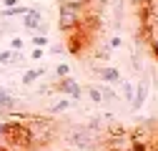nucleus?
I'll return each mask as SVG.
<instances>
[{
	"instance_id": "20",
	"label": "nucleus",
	"mask_w": 158,
	"mask_h": 151,
	"mask_svg": "<svg viewBox=\"0 0 158 151\" xmlns=\"http://www.w3.org/2000/svg\"><path fill=\"white\" fill-rule=\"evenodd\" d=\"M63 3H73V5H83V8H88L93 0H63Z\"/></svg>"
},
{
	"instance_id": "18",
	"label": "nucleus",
	"mask_w": 158,
	"mask_h": 151,
	"mask_svg": "<svg viewBox=\"0 0 158 151\" xmlns=\"http://www.w3.org/2000/svg\"><path fill=\"white\" fill-rule=\"evenodd\" d=\"M43 55H45V50H43V48H33V50H30V58H33V61H40Z\"/></svg>"
},
{
	"instance_id": "2",
	"label": "nucleus",
	"mask_w": 158,
	"mask_h": 151,
	"mask_svg": "<svg viewBox=\"0 0 158 151\" xmlns=\"http://www.w3.org/2000/svg\"><path fill=\"white\" fill-rule=\"evenodd\" d=\"M65 141L73 149H78V151H95L98 146H101L98 134H95L90 126H75V128H70L68 136H65Z\"/></svg>"
},
{
	"instance_id": "23",
	"label": "nucleus",
	"mask_w": 158,
	"mask_h": 151,
	"mask_svg": "<svg viewBox=\"0 0 158 151\" xmlns=\"http://www.w3.org/2000/svg\"><path fill=\"white\" fill-rule=\"evenodd\" d=\"M50 50H53V53H63V45H60V43H55V45H53Z\"/></svg>"
},
{
	"instance_id": "7",
	"label": "nucleus",
	"mask_w": 158,
	"mask_h": 151,
	"mask_svg": "<svg viewBox=\"0 0 158 151\" xmlns=\"http://www.w3.org/2000/svg\"><path fill=\"white\" fill-rule=\"evenodd\" d=\"M15 106H18L15 96H13L10 91H5V88H0V116H13V111H15Z\"/></svg>"
},
{
	"instance_id": "4",
	"label": "nucleus",
	"mask_w": 158,
	"mask_h": 151,
	"mask_svg": "<svg viewBox=\"0 0 158 151\" xmlns=\"http://www.w3.org/2000/svg\"><path fill=\"white\" fill-rule=\"evenodd\" d=\"M58 91H60L63 96H68L70 101H78V98L83 96V86L78 83L73 76H68V78H63L60 83H58Z\"/></svg>"
},
{
	"instance_id": "3",
	"label": "nucleus",
	"mask_w": 158,
	"mask_h": 151,
	"mask_svg": "<svg viewBox=\"0 0 158 151\" xmlns=\"http://www.w3.org/2000/svg\"><path fill=\"white\" fill-rule=\"evenodd\" d=\"M23 28L25 30H35V33H45L48 23L43 18V10L40 8H28V13L23 15Z\"/></svg>"
},
{
	"instance_id": "22",
	"label": "nucleus",
	"mask_w": 158,
	"mask_h": 151,
	"mask_svg": "<svg viewBox=\"0 0 158 151\" xmlns=\"http://www.w3.org/2000/svg\"><path fill=\"white\" fill-rule=\"evenodd\" d=\"M121 43H123V41H121V38H118V35H113V38H110V48H118Z\"/></svg>"
},
{
	"instance_id": "16",
	"label": "nucleus",
	"mask_w": 158,
	"mask_h": 151,
	"mask_svg": "<svg viewBox=\"0 0 158 151\" xmlns=\"http://www.w3.org/2000/svg\"><path fill=\"white\" fill-rule=\"evenodd\" d=\"M33 45H35V48H45V45H48V35H43V33L33 35Z\"/></svg>"
},
{
	"instance_id": "10",
	"label": "nucleus",
	"mask_w": 158,
	"mask_h": 151,
	"mask_svg": "<svg viewBox=\"0 0 158 151\" xmlns=\"http://www.w3.org/2000/svg\"><path fill=\"white\" fill-rule=\"evenodd\" d=\"M28 13V8L25 5H15V8H3V20H13V18H18V15H25Z\"/></svg>"
},
{
	"instance_id": "21",
	"label": "nucleus",
	"mask_w": 158,
	"mask_h": 151,
	"mask_svg": "<svg viewBox=\"0 0 158 151\" xmlns=\"http://www.w3.org/2000/svg\"><path fill=\"white\" fill-rule=\"evenodd\" d=\"M5 8H15V5H20V0H0Z\"/></svg>"
},
{
	"instance_id": "11",
	"label": "nucleus",
	"mask_w": 158,
	"mask_h": 151,
	"mask_svg": "<svg viewBox=\"0 0 158 151\" xmlns=\"http://www.w3.org/2000/svg\"><path fill=\"white\" fill-rule=\"evenodd\" d=\"M85 93H88V98H90L93 103H103V91L98 88V86H88Z\"/></svg>"
},
{
	"instance_id": "9",
	"label": "nucleus",
	"mask_w": 158,
	"mask_h": 151,
	"mask_svg": "<svg viewBox=\"0 0 158 151\" xmlns=\"http://www.w3.org/2000/svg\"><path fill=\"white\" fill-rule=\"evenodd\" d=\"M43 76H45V68H28L20 81H23V86H33L38 78H43Z\"/></svg>"
},
{
	"instance_id": "17",
	"label": "nucleus",
	"mask_w": 158,
	"mask_h": 151,
	"mask_svg": "<svg viewBox=\"0 0 158 151\" xmlns=\"http://www.w3.org/2000/svg\"><path fill=\"white\" fill-rule=\"evenodd\" d=\"M25 41H23V35H13V41H10V48L13 50H23Z\"/></svg>"
},
{
	"instance_id": "19",
	"label": "nucleus",
	"mask_w": 158,
	"mask_h": 151,
	"mask_svg": "<svg viewBox=\"0 0 158 151\" xmlns=\"http://www.w3.org/2000/svg\"><path fill=\"white\" fill-rule=\"evenodd\" d=\"M5 136H8V123H5V121H0V144L5 141Z\"/></svg>"
},
{
	"instance_id": "5",
	"label": "nucleus",
	"mask_w": 158,
	"mask_h": 151,
	"mask_svg": "<svg viewBox=\"0 0 158 151\" xmlns=\"http://www.w3.org/2000/svg\"><path fill=\"white\" fill-rule=\"evenodd\" d=\"M98 78H101L103 83H108V86L123 83V76H121V71H118V68H113V66H103V68H98Z\"/></svg>"
},
{
	"instance_id": "1",
	"label": "nucleus",
	"mask_w": 158,
	"mask_h": 151,
	"mask_svg": "<svg viewBox=\"0 0 158 151\" xmlns=\"http://www.w3.org/2000/svg\"><path fill=\"white\" fill-rule=\"evenodd\" d=\"M88 18V8L83 5H73V3H58V25H60V30L65 33H75L81 30L83 23Z\"/></svg>"
},
{
	"instance_id": "24",
	"label": "nucleus",
	"mask_w": 158,
	"mask_h": 151,
	"mask_svg": "<svg viewBox=\"0 0 158 151\" xmlns=\"http://www.w3.org/2000/svg\"><path fill=\"white\" fill-rule=\"evenodd\" d=\"M93 3H98V5L103 8V5H108V3H110V0H93Z\"/></svg>"
},
{
	"instance_id": "12",
	"label": "nucleus",
	"mask_w": 158,
	"mask_h": 151,
	"mask_svg": "<svg viewBox=\"0 0 158 151\" xmlns=\"http://www.w3.org/2000/svg\"><path fill=\"white\" fill-rule=\"evenodd\" d=\"M121 86H123V98H126V103L131 106V103H133V93H135V86H133V83H128V81H123Z\"/></svg>"
},
{
	"instance_id": "6",
	"label": "nucleus",
	"mask_w": 158,
	"mask_h": 151,
	"mask_svg": "<svg viewBox=\"0 0 158 151\" xmlns=\"http://www.w3.org/2000/svg\"><path fill=\"white\" fill-rule=\"evenodd\" d=\"M146 98H148V81L143 78V81H138V86H135L131 111H141V108H143V103H146Z\"/></svg>"
},
{
	"instance_id": "14",
	"label": "nucleus",
	"mask_w": 158,
	"mask_h": 151,
	"mask_svg": "<svg viewBox=\"0 0 158 151\" xmlns=\"http://www.w3.org/2000/svg\"><path fill=\"white\" fill-rule=\"evenodd\" d=\"M101 91H103V103H115V101H118V96H115V91H113L110 86H103Z\"/></svg>"
},
{
	"instance_id": "15",
	"label": "nucleus",
	"mask_w": 158,
	"mask_h": 151,
	"mask_svg": "<svg viewBox=\"0 0 158 151\" xmlns=\"http://www.w3.org/2000/svg\"><path fill=\"white\" fill-rule=\"evenodd\" d=\"M55 76H58L60 81L68 78V76H70V66H68V63H58V66H55Z\"/></svg>"
},
{
	"instance_id": "25",
	"label": "nucleus",
	"mask_w": 158,
	"mask_h": 151,
	"mask_svg": "<svg viewBox=\"0 0 158 151\" xmlns=\"http://www.w3.org/2000/svg\"><path fill=\"white\" fill-rule=\"evenodd\" d=\"M133 3H143V0H133Z\"/></svg>"
},
{
	"instance_id": "8",
	"label": "nucleus",
	"mask_w": 158,
	"mask_h": 151,
	"mask_svg": "<svg viewBox=\"0 0 158 151\" xmlns=\"http://www.w3.org/2000/svg\"><path fill=\"white\" fill-rule=\"evenodd\" d=\"M20 63H23V53H20V50H13V48L0 50V66H3V68H8V66H20Z\"/></svg>"
},
{
	"instance_id": "13",
	"label": "nucleus",
	"mask_w": 158,
	"mask_h": 151,
	"mask_svg": "<svg viewBox=\"0 0 158 151\" xmlns=\"http://www.w3.org/2000/svg\"><path fill=\"white\" fill-rule=\"evenodd\" d=\"M68 108H70V98H60L58 103L50 106V113H63V111H68Z\"/></svg>"
}]
</instances>
